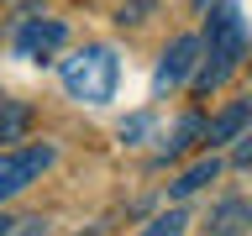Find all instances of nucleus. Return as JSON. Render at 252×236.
I'll return each mask as SVG.
<instances>
[{"mask_svg":"<svg viewBox=\"0 0 252 236\" xmlns=\"http://www.w3.org/2000/svg\"><path fill=\"white\" fill-rule=\"evenodd\" d=\"M116 79H121V63L100 42L79 47L74 58H63V89L74 94V100H84V105H105L110 94H116Z\"/></svg>","mask_w":252,"mask_h":236,"instance_id":"nucleus-2","label":"nucleus"},{"mask_svg":"<svg viewBox=\"0 0 252 236\" xmlns=\"http://www.w3.org/2000/svg\"><path fill=\"white\" fill-rule=\"evenodd\" d=\"M200 137H205V121H200V116H184V121H179V131H173V142L163 147V163H168V157H184Z\"/></svg>","mask_w":252,"mask_h":236,"instance_id":"nucleus-9","label":"nucleus"},{"mask_svg":"<svg viewBox=\"0 0 252 236\" xmlns=\"http://www.w3.org/2000/svg\"><path fill=\"white\" fill-rule=\"evenodd\" d=\"M16 226H21L16 236H47V226H42V220H16Z\"/></svg>","mask_w":252,"mask_h":236,"instance_id":"nucleus-15","label":"nucleus"},{"mask_svg":"<svg viewBox=\"0 0 252 236\" xmlns=\"http://www.w3.org/2000/svg\"><path fill=\"white\" fill-rule=\"evenodd\" d=\"M63 37H68V27H63V21L27 16V21H21V31H16V53H21V58H32V63H42V58H53V53L63 47Z\"/></svg>","mask_w":252,"mask_h":236,"instance_id":"nucleus-4","label":"nucleus"},{"mask_svg":"<svg viewBox=\"0 0 252 236\" xmlns=\"http://www.w3.org/2000/svg\"><path fill=\"white\" fill-rule=\"evenodd\" d=\"M27 126H32V110L27 105H5V100H0V142H21Z\"/></svg>","mask_w":252,"mask_h":236,"instance_id":"nucleus-10","label":"nucleus"},{"mask_svg":"<svg viewBox=\"0 0 252 236\" xmlns=\"http://www.w3.org/2000/svg\"><path fill=\"white\" fill-rule=\"evenodd\" d=\"M147 11H153V0H137V5H121V16H116V21L126 27V21H142Z\"/></svg>","mask_w":252,"mask_h":236,"instance_id":"nucleus-14","label":"nucleus"},{"mask_svg":"<svg viewBox=\"0 0 252 236\" xmlns=\"http://www.w3.org/2000/svg\"><path fill=\"white\" fill-rule=\"evenodd\" d=\"M231 163H236V168H252V131H247V137H236V152H231Z\"/></svg>","mask_w":252,"mask_h":236,"instance_id":"nucleus-13","label":"nucleus"},{"mask_svg":"<svg viewBox=\"0 0 252 236\" xmlns=\"http://www.w3.org/2000/svg\"><path fill=\"white\" fill-rule=\"evenodd\" d=\"M247 121H252V94H247V100H231V105L220 110L216 121L205 126V142H236Z\"/></svg>","mask_w":252,"mask_h":236,"instance_id":"nucleus-6","label":"nucleus"},{"mask_svg":"<svg viewBox=\"0 0 252 236\" xmlns=\"http://www.w3.org/2000/svg\"><path fill=\"white\" fill-rule=\"evenodd\" d=\"M205 42H210V58H200L194 94L220 89V84L236 74V63H242V53H247V27H242V11H236V5H216V11H210V27H205Z\"/></svg>","mask_w":252,"mask_h":236,"instance_id":"nucleus-1","label":"nucleus"},{"mask_svg":"<svg viewBox=\"0 0 252 236\" xmlns=\"http://www.w3.org/2000/svg\"><path fill=\"white\" fill-rule=\"evenodd\" d=\"M16 231V220H5V215H0V236H11Z\"/></svg>","mask_w":252,"mask_h":236,"instance_id":"nucleus-16","label":"nucleus"},{"mask_svg":"<svg viewBox=\"0 0 252 236\" xmlns=\"http://www.w3.org/2000/svg\"><path fill=\"white\" fill-rule=\"evenodd\" d=\"M194 5H205V0H194Z\"/></svg>","mask_w":252,"mask_h":236,"instance_id":"nucleus-17","label":"nucleus"},{"mask_svg":"<svg viewBox=\"0 0 252 236\" xmlns=\"http://www.w3.org/2000/svg\"><path fill=\"white\" fill-rule=\"evenodd\" d=\"M216 173H220V157H200L194 168H184L179 173V184H168V194H194V189H205V184H216Z\"/></svg>","mask_w":252,"mask_h":236,"instance_id":"nucleus-8","label":"nucleus"},{"mask_svg":"<svg viewBox=\"0 0 252 236\" xmlns=\"http://www.w3.org/2000/svg\"><path fill=\"white\" fill-rule=\"evenodd\" d=\"M247 226H252V200H220L205 231L210 236H242Z\"/></svg>","mask_w":252,"mask_h":236,"instance_id":"nucleus-7","label":"nucleus"},{"mask_svg":"<svg viewBox=\"0 0 252 236\" xmlns=\"http://www.w3.org/2000/svg\"><path fill=\"white\" fill-rule=\"evenodd\" d=\"M147 126H153L147 116H131V121L121 126V142H142V137H147Z\"/></svg>","mask_w":252,"mask_h":236,"instance_id":"nucleus-12","label":"nucleus"},{"mask_svg":"<svg viewBox=\"0 0 252 236\" xmlns=\"http://www.w3.org/2000/svg\"><path fill=\"white\" fill-rule=\"evenodd\" d=\"M184 210H168V215H158V220H147L142 226V236H184Z\"/></svg>","mask_w":252,"mask_h":236,"instance_id":"nucleus-11","label":"nucleus"},{"mask_svg":"<svg viewBox=\"0 0 252 236\" xmlns=\"http://www.w3.org/2000/svg\"><path fill=\"white\" fill-rule=\"evenodd\" d=\"M205 42L200 37H173L168 53H163V63H158V89H173V84H184L189 74H194V63H200Z\"/></svg>","mask_w":252,"mask_h":236,"instance_id":"nucleus-5","label":"nucleus"},{"mask_svg":"<svg viewBox=\"0 0 252 236\" xmlns=\"http://www.w3.org/2000/svg\"><path fill=\"white\" fill-rule=\"evenodd\" d=\"M53 147L47 142H32V147H5L0 152V200H11V194H21V189L32 184V178H42L47 168H53Z\"/></svg>","mask_w":252,"mask_h":236,"instance_id":"nucleus-3","label":"nucleus"}]
</instances>
